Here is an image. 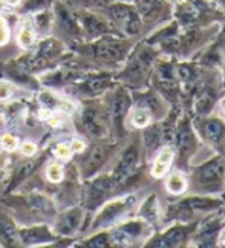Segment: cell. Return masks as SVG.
I'll return each instance as SVG.
<instances>
[{
	"instance_id": "cell-1",
	"label": "cell",
	"mask_w": 225,
	"mask_h": 248,
	"mask_svg": "<svg viewBox=\"0 0 225 248\" xmlns=\"http://www.w3.org/2000/svg\"><path fill=\"white\" fill-rule=\"evenodd\" d=\"M0 202L11 215L18 225L52 222L59 213V205L52 195L43 190H17V192L5 193Z\"/></svg>"
},
{
	"instance_id": "cell-2",
	"label": "cell",
	"mask_w": 225,
	"mask_h": 248,
	"mask_svg": "<svg viewBox=\"0 0 225 248\" xmlns=\"http://www.w3.org/2000/svg\"><path fill=\"white\" fill-rule=\"evenodd\" d=\"M71 55V49L66 42L57 35H46L37 39L30 51L15 57L23 68L34 75H39L51 68L61 64Z\"/></svg>"
},
{
	"instance_id": "cell-3",
	"label": "cell",
	"mask_w": 225,
	"mask_h": 248,
	"mask_svg": "<svg viewBox=\"0 0 225 248\" xmlns=\"http://www.w3.org/2000/svg\"><path fill=\"white\" fill-rule=\"evenodd\" d=\"M95 101H83L75 113V129L90 138L107 135V113Z\"/></svg>"
},
{
	"instance_id": "cell-4",
	"label": "cell",
	"mask_w": 225,
	"mask_h": 248,
	"mask_svg": "<svg viewBox=\"0 0 225 248\" xmlns=\"http://www.w3.org/2000/svg\"><path fill=\"white\" fill-rule=\"evenodd\" d=\"M115 188H117V183L110 173L101 175V176L95 175L86 179V183L81 186L78 204L86 210V212H92V210L100 208L105 204L107 195L114 192Z\"/></svg>"
},
{
	"instance_id": "cell-5",
	"label": "cell",
	"mask_w": 225,
	"mask_h": 248,
	"mask_svg": "<svg viewBox=\"0 0 225 248\" xmlns=\"http://www.w3.org/2000/svg\"><path fill=\"white\" fill-rule=\"evenodd\" d=\"M51 227L59 237H74L86 227V210L80 204L60 208L51 222Z\"/></svg>"
},
{
	"instance_id": "cell-6",
	"label": "cell",
	"mask_w": 225,
	"mask_h": 248,
	"mask_svg": "<svg viewBox=\"0 0 225 248\" xmlns=\"http://www.w3.org/2000/svg\"><path fill=\"white\" fill-rule=\"evenodd\" d=\"M101 13H105L112 23L120 26L129 35L138 34L143 26V18L139 17L136 8L132 6L129 2H123V0H117V2L114 0Z\"/></svg>"
},
{
	"instance_id": "cell-7",
	"label": "cell",
	"mask_w": 225,
	"mask_h": 248,
	"mask_svg": "<svg viewBox=\"0 0 225 248\" xmlns=\"http://www.w3.org/2000/svg\"><path fill=\"white\" fill-rule=\"evenodd\" d=\"M34 106L39 109H45L49 112H59L72 118L78 110V104L74 98L64 92L54 91L48 88H42L40 91L34 92Z\"/></svg>"
},
{
	"instance_id": "cell-8",
	"label": "cell",
	"mask_w": 225,
	"mask_h": 248,
	"mask_svg": "<svg viewBox=\"0 0 225 248\" xmlns=\"http://www.w3.org/2000/svg\"><path fill=\"white\" fill-rule=\"evenodd\" d=\"M86 75V71L74 68L71 64L61 63L55 68H51L45 72H40L37 75L42 88H48L54 91H64L74 83H77L80 78H83Z\"/></svg>"
},
{
	"instance_id": "cell-9",
	"label": "cell",
	"mask_w": 225,
	"mask_h": 248,
	"mask_svg": "<svg viewBox=\"0 0 225 248\" xmlns=\"http://www.w3.org/2000/svg\"><path fill=\"white\" fill-rule=\"evenodd\" d=\"M52 13L55 18V26L59 31L64 34L71 43L83 42V32L78 23L77 14H75V8L71 6L66 0H57L52 5Z\"/></svg>"
},
{
	"instance_id": "cell-10",
	"label": "cell",
	"mask_w": 225,
	"mask_h": 248,
	"mask_svg": "<svg viewBox=\"0 0 225 248\" xmlns=\"http://www.w3.org/2000/svg\"><path fill=\"white\" fill-rule=\"evenodd\" d=\"M32 108L34 106L25 100L11 98L0 108V123L8 132H18L30 123V120H32Z\"/></svg>"
},
{
	"instance_id": "cell-11",
	"label": "cell",
	"mask_w": 225,
	"mask_h": 248,
	"mask_svg": "<svg viewBox=\"0 0 225 248\" xmlns=\"http://www.w3.org/2000/svg\"><path fill=\"white\" fill-rule=\"evenodd\" d=\"M75 14H77L81 32H83V42L95 40L98 37L110 34L112 30H114V23L105 16H101L100 11L75 8Z\"/></svg>"
},
{
	"instance_id": "cell-12",
	"label": "cell",
	"mask_w": 225,
	"mask_h": 248,
	"mask_svg": "<svg viewBox=\"0 0 225 248\" xmlns=\"http://www.w3.org/2000/svg\"><path fill=\"white\" fill-rule=\"evenodd\" d=\"M134 201H135L134 196H123V198L114 199V201L105 202L98 210L95 217L92 219V222L88 225V228L90 232H100L101 228H107L110 225H114L130 208Z\"/></svg>"
},
{
	"instance_id": "cell-13",
	"label": "cell",
	"mask_w": 225,
	"mask_h": 248,
	"mask_svg": "<svg viewBox=\"0 0 225 248\" xmlns=\"http://www.w3.org/2000/svg\"><path fill=\"white\" fill-rule=\"evenodd\" d=\"M0 78H6L15 88H20L28 92H37L42 89V84L37 75L28 72L17 59H9L0 63Z\"/></svg>"
},
{
	"instance_id": "cell-14",
	"label": "cell",
	"mask_w": 225,
	"mask_h": 248,
	"mask_svg": "<svg viewBox=\"0 0 225 248\" xmlns=\"http://www.w3.org/2000/svg\"><path fill=\"white\" fill-rule=\"evenodd\" d=\"M59 239L60 237L52 232V227L48 222L18 225L17 228V242L25 247L54 245Z\"/></svg>"
},
{
	"instance_id": "cell-15",
	"label": "cell",
	"mask_w": 225,
	"mask_h": 248,
	"mask_svg": "<svg viewBox=\"0 0 225 248\" xmlns=\"http://www.w3.org/2000/svg\"><path fill=\"white\" fill-rule=\"evenodd\" d=\"M110 86H112V80L107 75H97V74L86 72V75H84L83 78H80L77 83H74L72 86H69V88H66L61 92L69 95L74 100L92 98L103 92H106Z\"/></svg>"
},
{
	"instance_id": "cell-16",
	"label": "cell",
	"mask_w": 225,
	"mask_h": 248,
	"mask_svg": "<svg viewBox=\"0 0 225 248\" xmlns=\"http://www.w3.org/2000/svg\"><path fill=\"white\" fill-rule=\"evenodd\" d=\"M112 149L114 147L109 142H97L86 155L81 154L83 158L77 163L81 181H86L98 173V170L105 166L107 158L110 156Z\"/></svg>"
},
{
	"instance_id": "cell-17",
	"label": "cell",
	"mask_w": 225,
	"mask_h": 248,
	"mask_svg": "<svg viewBox=\"0 0 225 248\" xmlns=\"http://www.w3.org/2000/svg\"><path fill=\"white\" fill-rule=\"evenodd\" d=\"M138 149L135 146H129L123 154H121L118 163L115 166V169L112 170V176H114L117 187L118 186H123L126 181L132 176V173L136 169L138 164Z\"/></svg>"
},
{
	"instance_id": "cell-18",
	"label": "cell",
	"mask_w": 225,
	"mask_h": 248,
	"mask_svg": "<svg viewBox=\"0 0 225 248\" xmlns=\"http://www.w3.org/2000/svg\"><path fill=\"white\" fill-rule=\"evenodd\" d=\"M17 31H15V43L20 46L23 51H30L37 42V32L32 26L30 16H18L17 20Z\"/></svg>"
},
{
	"instance_id": "cell-19",
	"label": "cell",
	"mask_w": 225,
	"mask_h": 248,
	"mask_svg": "<svg viewBox=\"0 0 225 248\" xmlns=\"http://www.w3.org/2000/svg\"><path fill=\"white\" fill-rule=\"evenodd\" d=\"M129 109H130V97H129V93L124 89H120L115 93L114 100H112L110 109H109L110 123H114L115 127H120L121 124H123L126 115L129 113Z\"/></svg>"
},
{
	"instance_id": "cell-20",
	"label": "cell",
	"mask_w": 225,
	"mask_h": 248,
	"mask_svg": "<svg viewBox=\"0 0 225 248\" xmlns=\"http://www.w3.org/2000/svg\"><path fill=\"white\" fill-rule=\"evenodd\" d=\"M31 17V22L32 26L37 32V37H46V35H51L54 31V26H55V18H54V13H52V8H46L42 9V11H37L32 14H28Z\"/></svg>"
},
{
	"instance_id": "cell-21",
	"label": "cell",
	"mask_w": 225,
	"mask_h": 248,
	"mask_svg": "<svg viewBox=\"0 0 225 248\" xmlns=\"http://www.w3.org/2000/svg\"><path fill=\"white\" fill-rule=\"evenodd\" d=\"M17 228L18 224L6 210L0 212V245L13 247L17 242Z\"/></svg>"
},
{
	"instance_id": "cell-22",
	"label": "cell",
	"mask_w": 225,
	"mask_h": 248,
	"mask_svg": "<svg viewBox=\"0 0 225 248\" xmlns=\"http://www.w3.org/2000/svg\"><path fill=\"white\" fill-rule=\"evenodd\" d=\"M135 8L139 17L144 20H155L164 9L163 0H135Z\"/></svg>"
},
{
	"instance_id": "cell-23",
	"label": "cell",
	"mask_w": 225,
	"mask_h": 248,
	"mask_svg": "<svg viewBox=\"0 0 225 248\" xmlns=\"http://www.w3.org/2000/svg\"><path fill=\"white\" fill-rule=\"evenodd\" d=\"M64 171H66V167H64L63 163L60 161H48L46 166L43 167V178L46 179L51 187L60 184L63 178H64Z\"/></svg>"
},
{
	"instance_id": "cell-24",
	"label": "cell",
	"mask_w": 225,
	"mask_h": 248,
	"mask_svg": "<svg viewBox=\"0 0 225 248\" xmlns=\"http://www.w3.org/2000/svg\"><path fill=\"white\" fill-rule=\"evenodd\" d=\"M51 155L55 161H60V163L66 164L69 161H72L74 154L68 140H59V141H51Z\"/></svg>"
},
{
	"instance_id": "cell-25",
	"label": "cell",
	"mask_w": 225,
	"mask_h": 248,
	"mask_svg": "<svg viewBox=\"0 0 225 248\" xmlns=\"http://www.w3.org/2000/svg\"><path fill=\"white\" fill-rule=\"evenodd\" d=\"M57 2V0H23L22 5L17 9H14V13L18 16H28L37 11H42L46 8H52V5Z\"/></svg>"
},
{
	"instance_id": "cell-26",
	"label": "cell",
	"mask_w": 225,
	"mask_h": 248,
	"mask_svg": "<svg viewBox=\"0 0 225 248\" xmlns=\"http://www.w3.org/2000/svg\"><path fill=\"white\" fill-rule=\"evenodd\" d=\"M172 161H173V152L170 149L163 150L155 159L153 169H152V175L155 178H163L167 173V170H168V167H170Z\"/></svg>"
},
{
	"instance_id": "cell-27",
	"label": "cell",
	"mask_w": 225,
	"mask_h": 248,
	"mask_svg": "<svg viewBox=\"0 0 225 248\" xmlns=\"http://www.w3.org/2000/svg\"><path fill=\"white\" fill-rule=\"evenodd\" d=\"M66 2L78 9H92V11H103L114 0H66Z\"/></svg>"
},
{
	"instance_id": "cell-28",
	"label": "cell",
	"mask_w": 225,
	"mask_h": 248,
	"mask_svg": "<svg viewBox=\"0 0 225 248\" xmlns=\"http://www.w3.org/2000/svg\"><path fill=\"white\" fill-rule=\"evenodd\" d=\"M221 176H222V167L219 164H216V163L205 166L201 170V173H199V179H201V183H204V184L219 183Z\"/></svg>"
},
{
	"instance_id": "cell-29",
	"label": "cell",
	"mask_w": 225,
	"mask_h": 248,
	"mask_svg": "<svg viewBox=\"0 0 225 248\" xmlns=\"http://www.w3.org/2000/svg\"><path fill=\"white\" fill-rule=\"evenodd\" d=\"M75 247H109L112 245V241H110V234L107 233H95L93 236L88 237V239L81 241L80 244H74Z\"/></svg>"
},
{
	"instance_id": "cell-30",
	"label": "cell",
	"mask_w": 225,
	"mask_h": 248,
	"mask_svg": "<svg viewBox=\"0 0 225 248\" xmlns=\"http://www.w3.org/2000/svg\"><path fill=\"white\" fill-rule=\"evenodd\" d=\"M18 138L14 132H5L0 135V150L6 152V154H14L18 149Z\"/></svg>"
},
{
	"instance_id": "cell-31",
	"label": "cell",
	"mask_w": 225,
	"mask_h": 248,
	"mask_svg": "<svg viewBox=\"0 0 225 248\" xmlns=\"http://www.w3.org/2000/svg\"><path fill=\"white\" fill-rule=\"evenodd\" d=\"M150 121V113L146 108H139V109H135L132 112V117H130V123H132L134 127H138V129H143L146 127Z\"/></svg>"
},
{
	"instance_id": "cell-32",
	"label": "cell",
	"mask_w": 225,
	"mask_h": 248,
	"mask_svg": "<svg viewBox=\"0 0 225 248\" xmlns=\"http://www.w3.org/2000/svg\"><path fill=\"white\" fill-rule=\"evenodd\" d=\"M40 146L37 144L35 141H32V140H23V141H20L18 142V154H20L22 156H25V158H31V156H35L37 154L40 152Z\"/></svg>"
},
{
	"instance_id": "cell-33",
	"label": "cell",
	"mask_w": 225,
	"mask_h": 248,
	"mask_svg": "<svg viewBox=\"0 0 225 248\" xmlns=\"http://www.w3.org/2000/svg\"><path fill=\"white\" fill-rule=\"evenodd\" d=\"M187 184H185V181L181 175H173L170 176V179L167 181V184H165V188L168 190L170 193L173 195H180L182 193L184 190H185Z\"/></svg>"
},
{
	"instance_id": "cell-34",
	"label": "cell",
	"mask_w": 225,
	"mask_h": 248,
	"mask_svg": "<svg viewBox=\"0 0 225 248\" xmlns=\"http://www.w3.org/2000/svg\"><path fill=\"white\" fill-rule=\"evenodd\" d=\"M15 89L17 88L11 81H8L6 78H0V103H6L14 98Z\"/></svg>"
},
{
	"instance_id": "cell-35",
	"label": "cell",
	"mask_w": 225,
	"mask_h": 248,
	"mask_svg": "<svg viewBox=\"0 0 225 248\" xmlns=\"http://www.w3.org/2000/svg\"><path fill=\"white\" fill-rule=\"evenodd\" d=\"M213 95H211V92H209V91H204L199 97H198V100H196V109H198V112H201V113H205V112H209L210 110V108L213 106Z\"/></svg>"
},
{
	"instance_id": "cell-36",
	"label": "cell",
	"mask_w": 225,
	"mask_h": 248,
	"mask_svg": "<svg viewBox=\"0 0 225 248\" xmlns=\"http://www.w3.org/2000/svg\"><path fill=\"white\" fill-rule=\"evenodd\" d=\"M192 146H193V137H192V133L189 130L181 132L180 135H178V147H180L181 154L182 155L189 154V152L192 150Z\"/></svg>"
},
{
	"instance_id": "cell-37",
	"label": "cell",
	"mask_w": 225,
	"mask_h": 248,
	"mask_svg": "<svg viewBox=\"0 0 225 248\" xmlns=\"http://www.w3.org/2000/svg\"><path fill=\"white\" fill-rule=\"evenodd\" d=\"M182 239H184V232L181 228H175V230L168 232L161 239V244H158V245H167V247L178 245L180 242H182Z\"/></svg>"
},
{
	"instance_id": "cell-38",
	"label": "cell",
	"mask_w": 225,
	"mask_h": 248,
	"mask_svg": "<svg viewBox=\"0 0 225 248\" xmlns=\"http://www.w3.org/2000/svg\"><path fill=\"white\" fill-rule=\"evenodd\" d=\"M11 40V26L5 16H0V47L6 46Z\"/></svg>"
},
{
	"instance_id": "cell-39",
	"label": "cell",
	"mask_w": 225,
	"mask_h": 248,
	"mask_svg": "<svg viewBox=\"0 0 225 248\" xmlns=\"http://www.w3.org/2000/svg\"><path fill=\"white\" fill-rule=\"evenodd\" d=\"M11 154H6V152H2L0 150V183L6 179L9 170H11V166H13V161L9 158Z\"/></svg>"
},
{
	"instance_id": "cell-40",
	"label": "cell",
	"mask_w": 225,
	"mask_h": 248,
	"mask_svg": "<svg viewBox=\"0 0 225 248\" xmlns=\"http://www.w3.org/2000/svg\"><path fill=\"white\" fill-rule=\"evenodd\" d=\"M205 132H207V135L211 140H218L222 135L224 126H222V123H219L216 120H214V121H209L207 124H205Z\"/></svg>"
},
{
	"instance_id": "cell-41",
	"label": "cell",
	"mask_w": 225,
	"mask_h": 248,
	"mask_svg": "<svg viewBox=\"0 0 225 248\" xmlns=\"http://www.w3.org/2000/svg\"><path fill=\"white\" fill-rule=\"evenodd\" d=\"M159 132L156 127L149 129L147 132H144V142L147 147H156L158 142H159Z\"/></svg>"
},
{
	"instance_id": "cell-42",
	"label": "cell",
	"mask_w": 225,
	"mask_h": 248,
	"mask_svg": "<svg viewBox=\"0 0 225 248\" xmlns=\"http://www.w3.org/2000/svg\"><path fill=\"white\" fill-rule=\"evenodd\" d=\"M69 144H71V149H72V154L74 155H81L86 152L88 149V144H86V141L81 140V138H77V137H74L69 140Z\"/></svg>"
},
{
	"instance_id": "cell-43",
	"label": "cell",
	"mask_w": 225,
	"mask_h": 248,
	"mask_svg": "<svg viewBox=\"0 0 225 248\" xmlns=\"http://www.w3.org/2000/svg\"><path fill=\"white\" fill-rule=\"evenodd\" d=\"M189 204L192 207H196V208H207V207H213L214 205V202L207 201V199H190Z\"/></svg>"
},
{
	"instance_id": "cell-44",
	"label": "cell",
	"mask_w": 225,
	"mask_h": 248,
	"mask_svg": "<svg viewBox=\"0 0 225 248\" xmlns=\"http://www.w3.org/2000/svg\"><path fill=\"white\" fill-rule=\"evenodd\" d=\"M11 13H14L11 8H9L6 3H5V0H0V16H9Z\"/></svg>"
},
{
	"instance_id": "cell-45",
	"label": "cell",
	"mask_w": 225,
	"mask_h": 248,
	"mask_svg": "<svg viewBox=\"0 0 225 248\" xmlns=\"http://www.w3.org/2000/svg\"><path fill=\"white\" fill-rule=\"evenodd\" d=\"M22 2H23V0H5V3H6L9 8H11L13 11H14V9H17L18 6H20Z\"/></svg>"
},
{
	"instance_id": "cell-46",
	"label": "cell",
	"mask_w": 225,
	"mask_h": 248,
	"mask_svg": "<svg viewBox=\"0 0 225 248\" xmlns=\"http://www.w3.org/2000/svg\"><path fill=\"white\" fill-rule=\"evenodd\" d=\"M221 112H222V115L225 117V100L221 103Z\"/></svg>"
},
{
	"instance_id": "cell-47",
	"label": "cell",
	"mask_w": 225,
	"mask_h": 248,
	"mask_svg": "<svg viewBox=\"0 0 225 248\" xmlns=\"http://www.w3.org/2000/svg\"><path fill=\"white\" fill-rule=\"evenodd\" d=\"M221 242L225 245V230H224V232H222V234H221Z\"/></svg>"
},
{
	"instance_id": "cell-48",
	"label": "cell",
	"mask_w": 225,
	"mask_h": 248,
	"mask_svg": "<svg viewBox=\"0 0 225 248\" xmlns=\"http://www.w3.org/2000/svg\"><path fill=\"white\" fill-rule=\"evenodd\" d=\"M222 5H224V6H225V0H222Z\"/></svg>"
}]
</instances>
